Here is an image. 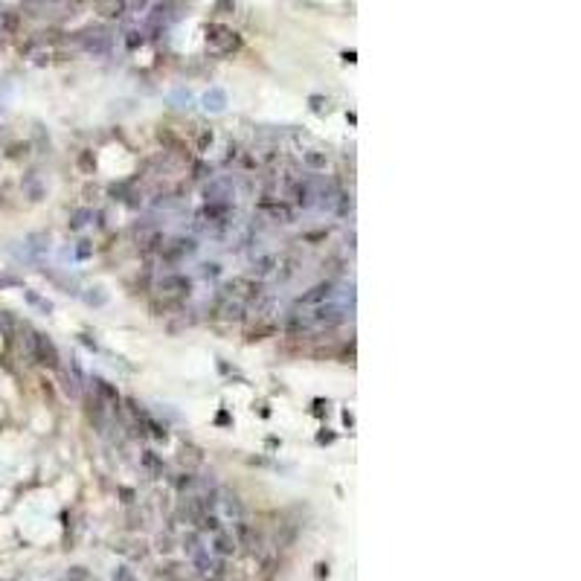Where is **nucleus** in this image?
<instances>
[{"label":"nucleus","instance_id":"nucleus-2","mask_svg":"<svg viewBox=\"0 0 581 581\" xmlns=\"http://www.w3.org/2000/svg\"><path fill=\"white\" fill-rule=\"evenodd\" d=\"M32 346H35V355L41 363H47V367H58V352H55L53 340L44 337V334H35L32 337Z\"/></svg>","mask_w":581,"mask_h":581},{"label":"nucleus","instance_id":"nucleus-4","mask_svg":"<svg viewBox=\"0 0 581 581\" xmlns=\"http://www.w3.org/2000/svg\"><path fill=\"white\" fill-rule=\"evenodd\" d=\"M329 299H331V285H317L308 294L299 296L296 305H320V303H329Z\"/></svg>","mask_w":581,"mask_h":581},{"label":"nucleus","instance_id":"nucleus-8","mask_svg":"<svg viewBox=\"0 0 581 581\" xmlns=\"http://www.w3.org/2000/svg\"><path fill=\"white\" fill-rule=\"evenodd\" d=\"M305 160H308V166H311V169H326V157H322V154H317V152H308V154H305Z\"/></svg>","mask_w":581,"mask_h":581},{"label":"nucleus","instance_id":"nucleus-3","mask_svg":"<svg viewBox=\"0 0 581 581\" xmlns=\"http://www.w3.org/2000/svg\"><path fill=\"white\" fill-rule=\"evenodd\" d=\"M189 288H192V282H189L186 276H180V273H169V276L160 279V291L163 294H183V291L189 294Z\"/></svg>","mask_w":581,"mask_h":581},{"label":"nucleus","instance_id":"nucleus-1","mask_svg":"<svg viewBox=\"0 0 581 581\" xmlns=\"http://www.w3.org/2000/svg\"><path fill=\"white\" fill-rule=\"evenodd\" d=\"M206 41H209V47L218 50V53L239 50V35H235L232 29L221 27V24H209V27H206Z\"/></svg>","mask_w":581,"mask_h":581},{"label":"nucleus","instance_id":"nucleus-5","mask_svg":"<svg viewBox=\"0 0 581 581\" xmlns=\"http://www.w3.org/2000/svg\"><path fill=\"white\" fill-rule=\"evenodd\" d=\"M212 546L218 555H232V549H235V537L230 535V532H224V529H218L212 537Z\"/></svg>","mask_w":581,"mask_h":581},{"label":"nucleus","instance_id":"nucleus-7","mask_svg":"<svg viewBox=\"0 0 581 581\" xmlns=\"http://www.w3.org/2000/svg\"><path fill=\"white\" fill-rule=\"evenodd\" d=\"M84 218H90V209H79V212H73V221H70V227H73V230H81V227L88 224V221H84Z\"/></svg>","mask_w":581,"mask_h":581},{"label":"nucleus","instance_id":"nucleus-9","mask_svg":"<svg viewBox=\"0 0 581 581\" xmlns=\"http://www.w3.org/2000/svg\"><path fill=\"white\" fill-rule=\"evenodd\" d=\"M218 273H221V270H218V265H215V262H212V265H204V276H218Z\"/></svg>","mask_w":581,"mask_h":581},{"label":"nucleus","instance_id":"nucleus-6","mask_svg":"<svg viewBox=\"0 0 581 581\" xmlns=\"http://www.w3.org/2000/svg\"><path fill=\"white\" fill-rule=\"evenodd\" d=\"M291 195H294V201H296V206H311V198H314V192H311V186L308 183H296L294 189H291Z\"/></svg>","mask_w":581,"mask_h":581}]
</instances>
